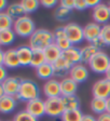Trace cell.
<instances>
[{"label":"cell","instance_id":"obj_27","mask_svg":"<svg viewBox=\"0 0 110 121\" xmlns=\"http://www.w3.org/2000/svg\"><path fill=\"white\" fill-rule=\"evenodd\" d=\"M63 98V103L65 110H76V109H80V98L79 96L70 95V96H64Z\"/></svg>","mask_w":110,"mask_h":121},{"label":"cell","instance_id":"obj_34","mask_svg":"<svg viewBox=\"0 0 110 121\" xmlns=\"http://www.w3.org/2000/svg\"><path fill=\"white\" fill-rule=\"evenodd\" d=\"M69 14H70V11L67 10V9H64V8H62V7L56 8V10H55V12H54V16L57 21L67 20Z\"/></svg>","mask_w":110,"mask_h":121},{"label":"cell","instance_id":"obj_35","mask_svg":"<svg viewBox=\"0 0 110 121\" xmlns=\"http://www.w3.org/2000/svg\"><path fill=\"white\" fill-rule=\"evenodd\" d=\"M92 45H94L96 49H97L98 51H103V49L105 48V47H107L106 45V43H105V41L103 40V38L100 37H97V38H95L94 40L92 41V42H90Z\"/></svg>","mask_w":110,"mask_h":121},{"label":"cell","instance_id":"obj_24","mask_svg":"<svg viewBox=\"0 0 110 121\" xmlns=\"http://www.w3.org/2000/svg\"><path fill=\"white\" fill-rule=\"evenodd\" d=\"M90 107L91 110L97 115H102V113L107 111V103H106V99H104V98L93 97L90 103Z\"/></svg>","mask_w":110,"mask_h":121},{"label":"cell","instance_id":"obj_8","mask_svg":"<svg viewBox=\"0 0 110 121\" xmlns=\"http://www.w3.org/2000/svg\"><path fill=\"white\" fill-rule=\"evenodd\" d=\"M92 17L94 22L99 24L100 26L108 24L110 20V11L107 3L100 2L98 5H96L92 11Z\"/></svg>","mask_w":110,"mask_h":121},{"label":"cell","instance_id":"obj_38","mask_svg":"<svg viewBox=\"0 0 110 121\" xmlns=\"http://www.w3.org/2000/svg\"><path fill=\"white\" fill-rule=\"evenodd\" d=\"M57 1L56 0H42L40 1V4L42 5L45 9H51V8H54L55 5L57 4Z\"/></svg>","mask_w":110,"mask_h":121},{"label":"cell","instance_id":"obj_9","mask_svg":"<svg viewBox=\"0 0 110 121\" xmlns=\"http://www.w3.org/2000/svg\"><path fill=\"white\" fill-rule=\"evenodd\" d=\"M89 75H90L89 68L84 64L80 63V64H76V65H73L71 67L68 77H70L73 81H76L79 84V83H83L88 80Z\"/></svg>","mask_w":110,"mask_h":121},{"label":"cell","instance_id":"obj_14","mask_svg":"<svg viewBox=\"0 0 110 121\" xmlns=\"http://www.w3.org/2000/svg\"><path fill=\"white\" fill-rule=\"evenodd\" d=\"M59 86H60L62 97L76 95V93H77V91H78V83L76 81H73L70 77H65V78L60 79Z\"/></svg>","mask_w":110,"mask_h":121},{"label":"cell","instance_id":"obj_28","mask_svg":"<svg viewBox=\"0 0 110 121\" xmlns=\"http://www.w3.org/2000/svg\"><path fill=\"white\" fill-rule=\"evenodd\" d=\"M83 117V113L80 109L76 110H65V112L62 115L60 120L62 121H81Z\"/></svg>","mask_w":110,"mask_h":121},{"label":"cell","instance_id":"obj_22","mask_svg":"<svg viewBox=\"0 0 110 121\" xmlns=\"http://www.w3.org/2000/svg\"><path fill=\"white\" fill-rule=\"evenodd\" d=\"M36 75L39 79L41 80H50L52 79V77H54V67L52 64L44 63L41 66H39L38 68L35 69Z\"/></svg>","mask_w":110,"mask_h":121},{"label":"cell","instance_id":"obj_11","mask_svg":"<svg viewBox=\"0 0 110 121\" xmlns=\"http://www.w3.org/2000/svg\"><path fill=\"white\" fill-rule=\"evenodd\" d=\"M42 92L47 98H53V97H60V86L59 81L52 78L50 80H47L42 86Z\"/></svg>","mask_w":110,"mask_h":121},{"label":"cell","instance_id":"obj_25","mask_svg":"<svg viewBox=\"0 0 110 121\" xmlns=\"http://www.w3.org/2000/svg\"><path fill=\"white\" fill-rule=\"evenodd\" d=\"M5 12L8 13V15L10 16L13 20H17L18 17L23 16V15H26L25 12H24V9H23L21 2H13L11 4L8 5Z\"/></svg>","mask_w":110,"mask_h":121},{"label":"cell","instance_id":"obj_41","mask_svg":"<svg viewBox=\"0 0 110 121\" xmlns=\"http://www.w3.org/2000/svg\"><path fill=\"white\" fill-rule=\"evenodd\" d=\"M100 2H102V1H99V0H86V4H88V7L92 8V9H94V8H95L96 5L99 4Z\"/></svg>","mask_w":110,"mask_h":121},{"label":"cell","instance_id":"obj_29","mask_svg":"<svg viewBox=\"0 0 110 121\" xmlns=\"http://www.w3.org/2000/svg\"><path fill=\"white\" fill-rule=\"evenodd\" d=\"M21 4L24 9L25 14L27 15L38 10V8L40 5V1H38V0H23V1H21Z\"/></svg>","mask_w":110,"mask_h":121},{"label":"cell","instance_id":"obj_19","mask_svg":"<svg viewBox=\"0 0 110 121\" xmlns=\"http://www.w3.org/2000/svg\"><path fill=\"white\" fill-rule=\"evenodd\" d=\"M16 106H17V99L14 96L4 94L0 98V112L3 113V115L11 113L12 111H14Z\"/></svg>","mask_w":110,"mask_h":121},{"label":"cell","instance_id":"obj_49","mask_svg":"<svg viewBox=\"0 0 110 121\" xmlns=\"http://www.w3.org/2000/svg\"><path fill=\"white\" fill-rule=\"evenodd\" d=\"M0 121H1V120H0Z\"/></svg>","mask_w":110,"mask_h":121},{"label":"cell","instance_id":"obj_15","mask_svg":"<svg viewBox=\"0 0 110 121\" xmlns=\"http://www.w3.org/2000/svg\"><path fill=\"white\" fill-rule=\"evenodd\" d=\"M3 66L9 69H16L21 66L16 49H8L3 54Z\"/></svg>","mask_w":110,"mask_h":121},{"label":"cell","instance_id":"obj_7","mask_svg":"<svg viewBox=\"0 0 110 121\" xmlns=\"http://www.w3.org/2000/svg\"><path fill=\"white\" fill-rule=\"evenodd\" d=\"M92 93L93 97L104 98V99L110 97V80L105 77L95 81L92 86Z\"/></svg>","mask_w":110,"mask_h":121},{"label":"cell","instance_id":"obj_20","mask_svg":"<svg viewBox=\"0 0 110 121\" xmlns=\"http://www.w3.org/2000/svg\"><path fill=\"white\" fill-rule=\"evenodd\" d=\"M43 53H44L45 62L53 65V64H54L58 58L62 57L63 51L60 50V49L58 48L55 43H52V44H50L47 49L43 50Z\"/></svg>","mask_w":110,"mask_h":121},{"label":"cell","instance_id":"obj_37","mask_svg":"<svg viewBox=\"0 0 110 121\" xmlns=\"http://www.w3.org/2000/svg\"><path fill=\"white\" fill-rule=\"evenodd\" d=\"M88 4H86V0H75V9L78 11H83L85 9H88Z\"/></svg>","mask_w":110,"mask_h":121},{"label":"cell","instance_id":"obj_43","mask_svg":"<svg viewBox=\"0 0 110 121\" xmlns=\"http://www.w3.org/2000/svg\"><path fill=\"white\" fill-rule=\"evenodd\" d=\"M81 121H97V120H96V118L93 117L92 115H83Z\"/></svg>","mask_w":110,"mask_h":121},{"label":"cell","instance_id":"obj_2","mask_svg":"<svg viewBox=\"0 0 110 121\" xmlns=\"http://www.w3.org/2000/svg\"><path fill=\"white\" fill-rule=\"evenodd\" d=\"M40 97V89L38 84L31 79H21V86L17 95L15 98L17 101L27 102Z\"/></svg>","mask_w":110,"mask_h":121},{"label":"cell","instance_id":"obj_6","mask_svg":"<svg viewBox=\"0 0 110 121\" xmlns=\"http://www.w3.org/2000/svg\"><path fill=\"white\" fill-rule=\"evenodd\" d=\"M66 33V37L72 45L79 44L84 41V35H83V27L77 23H68L64 26Z\"/></svg>","mask_w":110,"mask_h":121},{"label":"cell","instance_id":"obj_44","mask_svg":"<svg viewBox=\"0 0 110 121\" xmlns=\"http://www.w3.org/2000/svg\"><path fill=\"white\" fill-rule=\"evenodd\" d=\"M3 54H4V51H2L0 48V66L3 65Z\"/></svg>","mask_w":110,"mask_h":121},{"label":"cell","instance_id":"obj_48","mask_svg":"<svg viewBox=\"0 0 110 121\" xmlns=\"http://www.w3.org/2000/svg\"><path fill=\"white\" fill-rule=\"evenodd\" d=\"M107 5H108V8H109V11H110V1H108V2H107Z\"/></svg>","mask_w":110,"mask_h":121},{"label":"cell","instance_id":"obj_26","mask_svg":"<svg viewBox=\"0 0 110 121\" xmlns=\"http://www.w3.org/2000/svg\"><path fill=\"white\" fill-rule=\"evenodd\" d=\"M16 39V34L13 29H7L0 31V47H9Z\"/></svg>","mask_w":110,"mask_h":121},{"label":"cell","instance_id":"obj_16","mask_svg":"<svg viewBox=\"0 0 110 121\" xmlns=\"http://www.w3.org/2000/svg\"><path fill=\"white\" fill-rule=\"evenodd\" d=\"M53 67H54V77H60L63 79L65 77H68L69 71L72 66L62 56L53 64Z\"/></svg>","mask_w":110,"mask_h":121},{"label":"cell","instance_id":"obj_42","mask_svg":"<svg viewBox=\"0 0 110 121\" xmlns=\"http://www.w3.org/2000/svg\"><path fill=\"white\" fill-rule=\"evenodd\" d=\"M8 5H9V3L7 0H0V12H4L7 10Z\"/></svg>","mask_w":110,"mask_h":121},{"label":"cell","instance_id":"obj_40","mask_svg":"<svg viewBox=\"0 0 110 121\" xmlns=\"http://www.w3.org/2000/svg\"><path fill=\"white\" fill-rule=\"evenodd\" d=\"M97 121H110V113H108L107 111L102 115H98L97 118H96Z\"/></svg>","mask_w":110,"mask_h":121},{"label":"cell","instance_id":"obj_17","mask_svg":"<svg viewBox=\"0 0 110 121\" xmlns=\"http://www.w3.org/2000/svg\"><path fill=\"white\" fill-rule=\"evenodd\" d=\"M17 51V56L18 60H20L21 66L26 67V66H30L31 63V58H33V49L30 48L29 45H20L18 48H16Z\"/></svg>","mask_w":110,"mask_h":121},{"label":"cell","instance_id":"obj_18","mask_svg":"<svg viewBox=\"0 0 110 121\" xmlns=\"http://www.w3.org/2000/svg\"><path fill=\"white\" fill-rule=\"evenodd\" d=\"M100 30L102 26L95 22L89 23L83 27V35H84V40H86L89 43L92 42L95 38L100 36Z\"/></svg>","mask_w":110,"mask_h":121},{"label":"cell","instance_id":"obj_39","mask_svg":"<svg viewBox=\"0 0 110 121\" xmlns=\"http://www.w3.org/2000/svg\"><path fill=\"white\" fill-rule=\"evenodd\" d=\"M8 77H9V76H8L7 68H5L3 65H1L0 66V83H2Z\"/></svg>","mask_w":110,"mask_h":121},{"label":"cell","instance_id":"obj_4","mask_svg":"<svg viewBox=\"0 0 110 121\" xmlns=\"http://www.w3.org/2000/svg\"><path fill=\"white\" fill-rule=\"evenodd\" d=\"M109 65L110 56L104 51H98L89 63V67L91 68V70L98 75H103V73H107Z\"/></svg>","mask_w":110,"mask_h":121},{"label":"cell","instance_id":"obj_5","mask_svg":"<svg viewBox=\"0 0 110 121\" xmlns=\"http://www.w3.org/2000/svg\"><path fill=\"white\" fill-rule=\"evenodd\" d=\"M45 104V115L51 118H60L62 115L65 112V107L63 103V98L53 97L47 98L44 101Z\"/></svg>","mask_w":110,"mask_h":121},{"label":"cell","instance_id":"obj_10","mask_svg":"<svg viewBox=\"0 0 110 121\" xmlns=\"http://www.w3.org/2000/svg\"><path fill=\"white\" fill-rule=\"evenodd\" d=\"M25 110L28 113H30L31 116H34L35 118L39 119L42 116L45 115V104L44 101L39 98H35L33 101H29L26 103Z\"/></svg>","mask_w":110,"mask_h":121},{"label":"cell","instance_id":"obj_31","mask_svg":"<svg viewBox=\"0 0 110 121\" xmlns=\"http://www.w3.org/2000/svg\"><path fill=\"white\" fill-rule=\"evenodd\" d=\"M47 63L44 57V53L43 51H34L33 52V58H31V63H30V67L38 68L42 64Z\"/></svg>","mask_w":110,"mask_h":121},{"label":"cell","instance_id":"obj_21","mask_svg":"<svg viewBox=\"0 0 110 121\" xmlns=\"http://www.w3.org/2000/svg\"><path fill=\"white\" fill-rule=\"evenodd\" d=\"M62 56L67 60L68 63L71 66L76 65V64H80L81 63V52L80 49L72 45L71 48H69L68 50L63 51Z\"/></svg>","mask_w":110,"mask_h":121},{"label":"cell","instance_id":"obj_13","mask_svg":"<svg viewBox=\"0 0 110 121\" xmlns=\"http://www.w3.org/2000/svg\"><path fill=\"white\" fill-rule=\"evenodd\" d=\"M1 84H2L5 95H10L15 97L18 93V90H20L21 79L17 78V77H8Z\"/></svg>","mask_w":110,"mask_h":121},{"label":"cell","instance_id":"obj_45","mask_svg":"<svg viewBox=\"0 0 110 121\" xmlns=\"http://www.w3.org/2000/svg\"><path fill=\"white\" fill-rule=\"evenodd\" d=\"M106 103H107V112L110 113V97L106 99Z\"/></svg>","mask_w":110,"mask_h":121},{"label":"cell","instance_id":"obj_30","mask_svg":"<svg viewBox=\"0 0 110 121\" xmlns=\"http://www.w3.org/2000/svg\"><path fill=\"white\" fill-rule=\"evenodd\" d=\"M13 23H14V20L11 18L5 11L4 12H0V31L1 30L12 29Z\"/></svg>","mask_w":110,"mask_h":121},{"label":"cell","instance_id":"obj_47","mask_svg":"<svg viewBox=\"0 0 110 121\" xmlns=\"http://www.w3.org/2000/svg\"><path fill=\"white\" fill-rule=\"evenodd\" d=\"M105 75H106V78H107V79H109V80H110V65H109V68H108L107 73H106Z\"/></svg>","mask_w":110,"mask_h":121},{"label":"cell","instance_id":"obj_3","mask_svg":"<svg viewBox=\"0 0 110 121\" xmlns=\"http://www.w3.org/2000/svg\"><path fill=\"white\" fill-rule=\"evenodd\" d=\"M12 29L14 30L16 36H20L22 38H29L37 28L33 18L28 15H23L14 21Z\"/></svg>","mask_w":110,"mask_h":121},{"label":"cell","instance_id":"obj_1","mask_svg":"<svg viewBox=\"0 0 110 121\" xmlns=\"http://www.w3.org/2000/svg\"><path fill=\"white\" fill-rule=\"evenodd\" d=\"M52 43H54L53 31L45 28H37L28 41V45L33 51H43Z\"/></svg>","mask_w":110,"mask_h":121},{"label":"cell","instance_id":"obj_32","mask_svg":"<svg viewBox=\"0 0 110 121\" xmlns=\"http://www.w3.org/2000/svg\"><path fill=\"white\" fill-rule=\"evenodd\" d=\"M12 121H38V119L28 113L26 110H21L15 113Z\"/></svg>","mask_w":110,"mask_h":121},{"label":"cell","instance_id":"obj_23","mask_svg":"<svg viewBox=\"0 0 110 121\" xmlns=\"http://www.w3.org/2000/svg\"><path fill=\"white\" fill-rule=\"evenodd\" d=\"M80 52H81V63L89 64L90 60L94 57V55L98 52V50L91 43H88V44H85L84 47H82L80 49Z\"/></svg>","mask_w":110,"mask_h":121},{"label":"cell","instance_id":"obj_33","mask_svg":"<svg viewBox=\"0 0 110 121\" xmlns=\"http://www.w3.org/2000/svg\"><path fill=\"white\" fill-rule=\"evenodd\" d=\"M100 37L103 38V40L105 41L106 45H107V47H110V23L102 26Z\"/></svg>","mask_w":110,"mask_h":121},{"label":"cell","instance_id":"obj_46","mask_svg":"<svg viewBox=\"0 0 110 121\" xmlns=\"http://www.w3.org/2000/svg\"><path fill=\"white\" fill-rule=\"evenodd\" d=\"M4 95V91H3V88H2V84L0 83V98L2 97Z\"/></svg>","mask_w":110,"mask_h":121},{"label":"cell","instance_id":"obj_12","mask_svg":"<svg viewBox=\"0 0 110 121\" xmlns=\"http://www.w3.org/2000/svg\"><path fill=\"white\" fill-rule=\"evenodd\" d=\"M53 37H54V43L57 45L62 51H66L72 47V44L68 40V38L66 37L64 26H63V27L55 28V30L53 31Z\"/></svg>","mask_w":110,"mask_h":121},{"label":"cell","instance_id":"obj_36","mask_svg":"<svg viewBox=\"0 0 110 121\" xmlns=\"http://www.w3.org/2000/svg\"><path fill=\"white\" fill-rule=\"evenodd\" d=\"M59 7L71 11L75 9V0H62L59 1Z\"/></svg>","mask_w":110,"mask_h":121}]
</instances>
